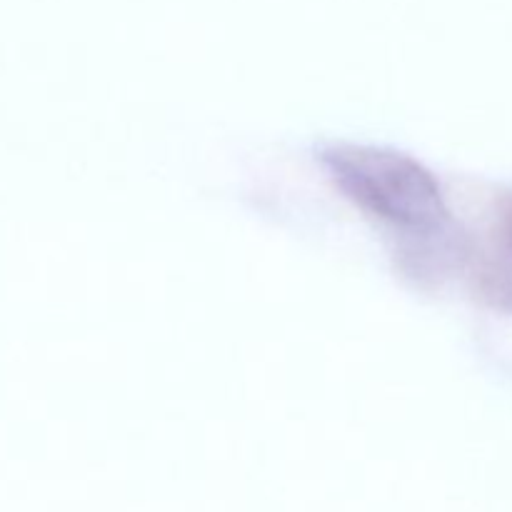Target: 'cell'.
Returning a JSON list of instances; mask_svg holds the SVG:
<instances>
[{
  "instance_id": "6da1fadb",
  "label": "cell",
  "mask_w": 512,
  "mask_h": 512,
  "mask_svg": "<svg viewBox=\"0 0 512 512\" xmlns=\"http://www.w3.org/2000/svg\"><path fill=\"white\" fill-rule=\"evenodd\" d=\"M320 160L340 193L395 235L420 245L448 240L450 210L423 163L373 145H333Z\"/></svg>"
},
{
  "instance_id": "7a4b0ae2",
  "label": "cell",
  "mask_w": 512,
  "mask_h": 512,
  "mask_svg": "<svg viewBox=\"0 0 512 512\" xmlns=\"http://www.w3.org/2000/svg\"><path fill=\"white\" fill-rule=\"evenodd\" d=\"M500 240H503V250L512 255V210L505 215L503 225H500Z\"/></svg>"
}]
</instances>
